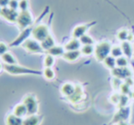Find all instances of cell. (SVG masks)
Returning a JSON list of instances; mask_svg holds the SVG:
<instances>
[{"label":"cell","mask_w":134,"mask_h":125,"mask_svg":"<svg viewBox=\"0 0 134 125\" xmlns=\"http://www.w3.org/2000/svg\"><path fill=\"white\" fill-rule=\"evenodd\" d=\"M115 125H129L127 123V122H116Z\"/></svg>","instance_id":"f35d334b"},{"label":"cell","mask_w":134,"mask_h":125,"mask_svg":"<svg viewBox=\"0 0 134 125\" xmlns=\"http://www.w3.org/2000/svg\"><path fill=\"white\" fill-rule=\"evenodd\" d=\"M41 43V46H42V48L45 51H48V50H50L51 48H53L54 46H56V41H55L54 37H52L51 35H48L44 40Z\"/></svg>","instance_id":"ac0fdd59"},{"label":"cell","mask_w":134,"mask_h":125,"mask_svg":"<svg viewBox=\"0 0 134 125\" xmlns=\"http://www.w3.org/2000/svg\"><path fill=\"white\" fill-rule=\"evenodd\" d=\"M129 96L128 95H124V94H120V100H119V103L117 104L119 108H124L126 107L128 103H129Z\"/></svg>","instance_id":"f546056e"},{"label":"cell","mask_w":134,"mask_h":125,"mask_svg":"<svg viewBox=\"0 0 134 125\" xmlns=\"http://www.w3.org/2000/svg\"><path fill=\"white\" fill-rule=\"evenodd\" d=\"M129 35H130V32L128 31L127 29H121L118 32V34H117V39H118L119 40L121 41V42L127 41L128 37H129Z\"/></svg>","instance_id":"484cf974"},{"label":"cell","mask_w":134,"mask_h":125,"mask_svg":"<svg viewBox=\"0 0 134 125\" xmlns=\"http://www.w3.org/2000/svg\"><path fill=\"white\" fill-rule=\"evenodd\" d=\"M33 23H34V18L32 17L31 13L29 12V10L20 11L18 13L16 25L19 28V29L24 30L26 28H28Z\"/></svg>","instance_id":"277c9868"},{"label":"cell","mask_w":134,"mask_h":125,"mask_svg":"<svg viewBox=\"0 0 134 125\" xmlns=\"http://www.w3.org/2000/svg\"><path fill=\"white\" fill-rule=\"evenodd\" d=\"M10 0H0V6L2 7H8V4Z\"/></svg>","instance_id":"74e56055"},{"label":"cell","mask_w":134,"mask_h":125,"mask_svg":"<svg viewBox=\"0 0 134 125\" xmlns=\"http://www.w3.org/2000/svg\"><path fill=\"white\" fill-rule=\"evenodd\" d=\"M130 96H131V99H133V100H134V90H133L132 92H131V93H130Z\"/></svg>","instance_id":"60d3db41"},{"label":"cell","mask_w":134,"mask_h":125,"mask_svg":"<svg viewBox=\"0 0 134 125\" xmlns=\"http://www.w3.org/2000/svg\"><path fill=\"white\" fill-rule=\"evenodd\" d=\"M124 83H126L127 85H129L130 87H131L134 85V81H133V79L131 77H129V78H127V79H125V82Z\"/></svg>","instance_id":"8d00e7d4"},{"label":"cell","mask_w":134,"mask_h":125,"mask_svg":"<svg viewBox=\"0 0 134 125\" xmlns=\"http://www.w3.org/2000/svg\"><path fill=\"white\" fill-rule=\"evenodd\" d=\"M133 90H134V85H133Z\"/></svg>","instance_id":"ee69618b"},{"label":"cell","mask_w":134,"mask_h":125,"mask_svg":"<svg viewBox=\"0 0 134 125\" xmlns=\"http://www.w3.org/2000/svg\"><path fill=\"white\" fill-rule=\"evenodd\" d=\"M83 96H84V92H83V89L82 87L80 86V85H76V89H75L74 93L71 96L68 97L67 99L69 102L71 103H78V102L81 101Z\"/></svg>","instance_id":"9c48e42d"},{"label":"cell","mask_w":134,"mask_h":125,"mask_svg":"<svg viewBox=\"0 0 134 125\" xmlns=\"http://www.w3.org/2000/svg\"><path fill=\"white\" fill-rule=\"evenodd\" d=\"M42 75L48 80H52L56 77V73H55L54 69L52 68H45L42 71Z\"/></svg>","instance_id":"603a6c76"},{"label":"cell","mask_w":134,"mask_h":125,"mask_svg":"<svg viewBox=\"0 0 134 125\" xmlns=\"http://www.w3.org/2000/svg\"><path fill=\"white\" fill-rule=\"evenodd\" d=\"M103 63H104L105 67L108 68L109 69H113L117 67L116 65V58L112 57L111 55L108 56L104 60H103Z\"/></svg>","instance_id":"7402d4cb"},{"label":"cell","mask_w":134,"mask_h":125,"mask_svg":"<svg viewBox=\"0 0 134 125\" xmlns=\"http://www.w3.org/2000/svg\"><path fill=\"white\" fill-rule=\"evenodd\" d=\"M25 106L27 107L28 115L37 114L38 112V100L34 94H27L23 98L22 100Z\"/></svg>","instance_id":"5b68a950"},{"label":"cell","mask_w":134,"mask_h":125,"mask_svg":"<svg viewBox=\"0 0 134 125\" xmlns=\"http://www.w3.org/2000/svg\"><path fill=\"white\" fill-rule=\"evenodd\" d=\"M130 115V110L128 108H120V111L115 114L114 116V122H126Z\"/></svg>","instance_id":"4fadbf2b"},{"label":"cell","mask_w":134,"mask_h":125,"mask_svg":"<svg viewBox=\"0 0 134 125\" xmlns=\"http://www.w3.org/2000/svg\"><path fill=\"white\" fill-rule=\"evenodd\" d=\"M1 59L5 65H15V64H18V60L14 57V55L11 54L10 52L7 51V53L1 56Z\"/></svg>","instance_id":"d6986e66"},{"label":"cell","mask_w":134,"mask_h":125,"mask_svg":"<svg viewBox=\"0 0 134 125\" xmlns=\"http://www.w3.org/2000/svg\"><path fill=\"white\" fill-rule=\"evenodd\" d=\"M110 55L116 58L121 57L122 55H123L121 47L120 46H113L112 48H111V50H110Z\"/></svg>","instance_id":"4316f807"},{"label":"cell","mask_w":134,"mask_h":125,"mask_svg":"<svg viewBox=\"0 0 134 125\" xmlns=\"http://www.w3.org/2000/svg\"><path fill=\"white\" fill-rule=\"evenodd\" d=\"M111 48L112 47L109 41H101V42L98 43L94 50V55H95L96 59L99 61H103L108 56L110 55Z\"/></svg>","instance_id":"7a4b0ae2"},{"label":"cell","mask_w":134,"mask_h":125,"mask_svg":"<svg viewBox=\"0 0 134 125\" xmlns=\"http://www.w3.org/2000/svg\"><path fill=\"white\" fill-rule=\"evenodd\" d=\"M75 89H76V85H74L71 82H66L60 87V92L62 95L68 98L74 93Z\"/></svg>","instance_id":"8fae6325"},{"label":"cell","mask_w":134,"mask_h":125,"mask_svg":"<svg viewBox=\"0 0 134 125\" xmlns=\"http://www.w3.org/2000/svg\"><path fill=\"white\" fill-rule=\"evenodd\" d=\"M121 50L122 52H123V55L126 57V58H131V55H132V48H131V45L129 41H123L121 42Z\"/></svg>","instance_id":"44dd1931"},{"label":"cell","mask_w":134,"mask_h":125,"mask_svg":"<svg viewBox=\"0 0 134 125\" xmlns=\"http://www.w3.org/2000/svg\"><path fill=\"white\" fill-rule=\"evenodd\" d=\"M23 118L18 117L14 113H9L7 115L5 120V125H23Z\"/></svg>","instance_id":"5bb4252c"},{"label":"cell","mask_w":134,"mask_h":125,"mask_svg":"<svg viewBox=\"0 0 134 125\" xmlns=\"http://www.w3.org/2000/svg\"><path fill=\"white\" fill-rule=\"evenodd\" d=\"M55 64V57H53L52 55L48 54L45 56L44 60H43V65L45 68H52Z\"/></svg>","instance_id":"cb8c5ba5"},{"label":"cell","mask_w":134,"mask_h":125,"mask_svg":"<svg viewBox=\"0 0 134 125\" xmlns=\"http://www.w3.org/2000/svg\"><path fill=\"white\" fill-rule=\"evenodd\" d=\"M111 74H112L114 78H118L120 79H125L127 78L132 76V71L128 67H124V68L117 67L115 69H111Z\"/></svg>","instance_id":"ba28073f"},{"label":"cell","mask_w":134,"mask_h":125,"mask_svg":"<svg viewBox=\"0 0 134 125\" xmlns=\"http://www.w3.org/2000/svg\"><path fill=\"white\" fill-rule=\"evenodd\" d=\"M8 7L15 9V10L18 9V7H19V1L18 0H10L8 4Z\"/></svg>","instance_id":"836d02e7"},{"label":"cell","mask_w":134,"mask_h":125,"mask_svg":"<svg viewBox=\"0 0 134 125\" xmlns=\"http://www.w3.org/2000/svg\"><path fill=\"white\" fill-rule=\"evenodd\" d=\"M120 94L119 93H114L110 96L109 98V100H110L111 103L113 104H118L119 103V100H120Z\"/></svg>","instance_id":"e575fe53"},{"label":"cell","mask_w":134,"mask_h":125,"mask_svg":"<svg viewBox=\"0 0 134 125\" xmlns=\"http://www.w3.org/2000/svg\"><path fill=\"white\" fill-rule=\"evenodd\" d=\"M88 28V25H79L73 29L72 31V37L73 39H80L82 36L86 34L87 30Z\"/></svg>","instance_id":"e0dca14e"},{"label":"cell","mask_w":134,"mask_h":125,"mask_svg":"<svg viewBox=\"0 0 134 125\" xmlns=\"http://www.w3.org/2000/svg\"><path fill=\"white\" fill-rule=\"evenodd\" d=\"M80 41L81 43V45H93L94 44V39H92L90 36L87 35V34H85L84 36H82V37L80 39Z\"/></svg>","instance_id":"83f0119b"},{"label":"cell","mask_w":134,"mask_h":125,"mask_svg":"<svg viewBox=\"0 0 134 125\" xmlns=\"http://www.w3.org/2000/svg\"><path fill=\"white\" fill-rule=\"evenodd\" d=\"M32 37L35 39L36 40L42 42L48 35H50L49 33V28L45 24H39V25L36 26L35 28L32 29Z\"/></svg>","instance_id":"8992f818"},{"label":"cell","mask_w":134,"mask_h":125,"mask_svg":"<svg viewBox=\"0 0 134 125\" xmlns=\"http://www.w3.org/2000/svg\"><path fill=\"white\" fill-rule=\"evenodd\" d=\"M128 64H129V61H128V58L126 57H120V58H116V65L117 67L120 68H124V67H128Z\"/></svg>","instance_id":"f1b7e54d"},{"label":"cell","mask_w":134,"mask_h":125,"mask_svg":"<svg viewBox=\"0 0 134 125\" xmlns=\"http://www.w3.org/2000/svg\"><path fill=\"white\" fill-rule=\"evenodd\" d=\"M80 55H81L80 50L65 51V53L63 54L62 58L69 62H73V61H76V60L80 57Z\"/></svg>","instance_id":"9a60e30c"},{"label":"cell","mask_w":134,"mask_h":125,"mask_svg":"<svg viewBox=\"0 0 134 125\" xmlns=\"http://www.w3.org/2000/svg\"><path fill=\"white\" fill-rule=\"evenodd\" d=\"M18 1H21V0H18Z\"/></svg>","instance_id":"f6af8a7d"},{"label":"cell","mask_w":134,"mask_h":125,"mask_svg":"<svg viewBox=\"0 0 134 125\" xmlns=\"http://www.w3.org/2000/svg\"><path fill=\"white\" fill-rule=\"evenodd\" d=\"M22 48L27 52L31 54H42L45 52V50L42 48L41 43L39 41L36 40L35 39H27L22 43Z\"/></svg>","instance_id":"3957f363"},{"label":"cell","mask_w":134,"mask_h":125,"mask_svg":"<svg viewBox=\"0 0 134 125\" xmlns=\"http://www.w3.org/2000/svg\"><path fill=\"white\" fill-rule=\"evenodd\" d=\"M81 47V43L80 39H72L67 42L64 46L66 51H71V50H80Z\"/></svg>","instance_id":"2e32d148"},{"label":"cell","mask_w":134,"mask_h":125,"mask_svg":"<svg viewBox=\"0 0 134 125\" xmlns=\"http://www.w3.org/2000/svg\"><path fill=\"white\" fill-rule=\"evenodd\" d=\"M2 69H4V65L0 62V72L2 71Z\"/></svg>","instance_id":"b9f144b4"},{"label":"cell","mask_w":134,"mask_h":125,"mask_svg":"<svg viewBox=\"0 0 134 125\" xmlns=\"http://www.w3.org/2000/svg\"><path fill=\"white\" fill-rule=\"evenodd\" d=\"M122 82H121V79H118V78H113L112 81H111V85H112L113 89L114 90H120V86H121Z\"/></svg>","instance_id":"1f68e13d"},{"label":"cell","mask_w":134,"mask_h":125,"mask_svg":"<svg viewBox=\"0 0 134 125\" xmlns=\"http://www.w3.org/2000/svg\"><path fill=\"white\" fill-rule=\"evenodd\" d=\"M2 8H3V7L0 6V15H1V12H2Z\"/></svg>","instance_id":"7bdbcfd3"},{"label":"cell","mask_w":134,"mask_h":125,"mask_svg":"<svg viewBox=\"0 0 134 125\" xmlns=\"http://www.w3.org/2000/svg\"><path fill=\"white\" fill-rule=\"evenodd\" d=\"M13 113H14L15 115H16L18 117H20V118H23V119L26 118L28 115L27 107H26L23 102L18 103L15 106L14 109H13Z\"/></svg>","instance_id":"7c38bea8"},{"label":"cell","mask_w":134,"mask_h":125,"mask_svg":"<svg viewBox=\"0 0 134 125\" xmlns=\"http://www.w3.org/2000/svg\"><path fill=\"white\" fill-rule=\"evenodd\" d=\"M94 50H95V48L93 47V45H84L81 47L80 52L84 56H90L94 53Z\"/></svg>","instance_id":"d4e9b609"},{"label":"cell","mask_w":134,"mask_h":125,"mask_svg":"<svg viewBox=\"0 0 134 125\" xmlns=\"http://www.w3.org/2000/svg\"><path fill=\"white\" fill-rule=\"evenodd\" d=\"M4 69L5 72L10 75H40L42 72L37 69H32L30 68L20 66L18 64L15 65H5L4 64Z\"/></svg>","instance_id":"6da1fadb"},{"label":"cell","mask_w":134,"mask_h":125,"mask_svg":"<svg viewBox=\"0 0 134 125\" xmlns=\"http://www.w3.org/2000/svg\"><path fill=\"white\" fill-rule=\"evenodd\" d=\"M65 48L64 47L62 46H54L53 48H51L50 50H48L47 51L48 54H50L52 55L53 57H60V56H63V54L65 53Z\"/></svg>","instance_id":"ffe728a7"},{"label":"cell","mask_w":134,"mask_h":125,"mask_svg":"<svg viewBox=\"0 0 134 125\" xmlns=\"http://www.w3.org/2000/svg\"><path fill=\"white\" fill-rule=\"evenodd\" d=\"M0 16L5 19L7 21L10 22V23H16L18 17V12L15 9H12L8 7H5L2 8V12Z\"/></svg>","instance_id":"52a82bcc"},{"label":"cell","mask_w":134,"mask_h":125,"mask_svg":"<svg viewBox=\"0 0 134 125\" xmlns=\"http://www.w3.org/2000/svg\"><path fill=\"white\" fill-rule=\"evenodd\" d=\"M18 9H20V11L28 10V0H21V1H19Z\"/></svg>","instance_id":"d6a6232c"},{"label":"cell","mask_w":134,"mask_h":125,"mask_svg":"<svg viewBox=\"0 0 134 125\" xmlns=\"http://www.w3.org/2000/svg\"><path fill=\"white\" fill-rule=\"evenodd\" d=\"M120 94H124V95H129L131 93V87L129 85H127L126 83H122L121 86L120 88Z\"/></svg>","instance_id":"4dcf8cb0"},{"label":"cell","mask_w":134,"mask_h":125,"mask_svg":"<svg viewBox=\"0 0 134 125\" xmlns=\"http://www.w3.org/2000/svg\"><path fill=\"white\" fill-rule=\"evenodd\" d=\"M8 51V46L5 43L0 42V57L3 56L5 53H7Z\"/></svg>","instance_id":"d590c367"},{"label":"cell","mask_w":134,"mask_h":125,"mask_svg":"<svg viewBox=\"0 0 134 125\" xmlns=\"http://www.w3.org/2000/svg\"><path fill=\"white\" fill-rule=\"evenodd\" d=\"M43 117L38 114L27 115L23 120V125H40Z\"/></svg>","instance_id":"30bf717a"},{"label":"cell","mask_w":134,"mask_h":125,"mask_svg":"<svg viewBox=\"0 0 134 125\" xmlns=\"http://www.w3.org/2000/svg\"><path fill=\"white\" fill-rule=\"evenodd\" d=\"M134 39V37L132 35H131V33H130V35H129V37H128V40L127 41H129V42H131V41H132Z\"/></svg>","instance_id":"ab89813d"}]
</instances>
